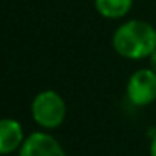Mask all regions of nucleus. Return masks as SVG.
I'll return each instance as SVG.
<instances>
[{
	"instance_id": "obj_1",
	"label": "nucleus",
	"mask_w": 156,
	"mask_h": 156,
	"mask_svg": "<svg viewBox=\"0 0 156 156\" xmlns=\"http://www.w3.org/2000/svg\"><path fill=\"white\" fill-rule=\"evenodd\" d=\"M112 49L129 61L149 57L156 51V29L144 20H126L112 34Z\"/></svg>"
},
{
	"instance_id": "obj_2",
	"label": "nucleus",
	"mask_w": 156,
	"mask_h": 156,
	"mask_svg": "<svg viewBox=\"0 0 156 156\" xmlns=\"http://www.w3.org/2000/svg\"><path fill=\"white\" fill-rule=\"evenodd\" d=\"M32 119L44 129H55L64 122L67 114L66 101L52 89L41 91L30 104Z\"/></svg>"
},
{
	"instance_id": "obj_3",
	"label": "nucleus",
	"mask_w": 156,
	"mask_h": 156,
	"mask_svg": "<svg viewBox=\"0 0 156 156\" xmlns=\"http://www.w3.org/2000/svg\"><path fill=\"white\" fill-rule=\"evenodd\" d=\"M126 96L134 106H149L156 101V72L153 69H138L126 84Z\"/></svg>"
},
{
	"instance_id": "obj_4",
	"label": "nucleus",
	"mask_w": 156,
	"mask_h": 156,
	"mask_svg": "<svg viewBox=\"0 0 156 156\" xmlns=\"http://www.w3.org/2000/svg\"><path fill=\"white\" fill-rule=\"evenodd\" d=\"M19 156H67L61 143L45 131H35L25 138Z\"/></svg>"
},
{
	"instance_id": "obj_5",
	"label": "nucleus",
	"mask_w": 156,
	"mask_h": 156,
	"mask_svg": "<svg viewBox=\"0 0 156 156\" xmlns=\"http://www.w3.org/2000/svg\"><path fill=\"white\" fill-rule=\"evenodd\" d=\"M24 141V129L17 119H0V154H12V153L19 151Z\"/></svg>"
},
{
	"instance_id": "obj_6",
	"label": "nucleus",
	"mask_w": 156,
	"mask_h": 156,
	"mask_svg": "<svg viewBox=\"0 0 156 156\" xmlns=\"http://www.w3.org/2000/svg\"><path fill=\"white\" fill-rule=\"evenodd\" d=\"M94 7L104 19L119 20L131 12L133 0H94Z\"/></svg>"
},
{
	"instance_id": "obj_7",
	"label": "nucleus",
	"mask_w": 156,
	"mask_h": 156,
	"mask_svg": "<svg viewBox=\"0 0 156 156\" xmlns=\"http://www.w3.org/2000/svg\"><path fill=\"white\" fill-rule=\"evenodd\" d=\"M148 59H149V69H153V71L156 72V51L153 52V54L149 55Z\"/></svg>"
},
{
	"instance_id": "obj_8",
	"label": "nucleus",
	"mask_w": 156,
	"mask_h": 156,
	"mask_svg": "<svg viewBox=\"0 0 156 156\" xmlns=\"http://www.w3.org/2000/svg\"><path fill=\"white\" fill-rule=\"evenodd\" d=\"M149 156H156V134L151 139V144H149Z\"/></svg>"
}]
</instances>
